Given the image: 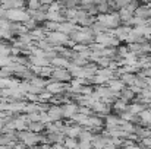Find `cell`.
<instances>
[{
  "label": "cell",
  "instance_id": "obj_15",
  "mask_svg": "<svg viewBox=\"0 0 151 149\" xmlns=\"http://www.w3.org/2000/svg\"><path fill=\"white\" fill-rule=\"evenodd\" d=\"M110 60H111L110 57H107V56H101L100 58H97V61H96V63H97V66H99V67H107V66H109V63H110Z\"/></svg>",
  "mask_w": 151,
  "mask_h": 149
},
{
  "label": "cell",
  "instance_id": "obj_4",
  "mask_svg": "<svg viewBox=\"0 0 151 149\" xmlns=\"http://www.w3.org/2000/svg\"><path fill=\"white\" fill-rule=\"evenodd\" d=\"M1 6L6 10H9V9H25L24 7L25 6V1L24 0H4L1 3Z\"/></svg>",
  "mask_w": 151,
  "mask_h": 149
},
{
  "label": "cell",
  "instance_id": "obj_10",
  "mask_svg": "<svg viewBox=\"0 0 151 149\" xmlns=\"http://www.w3.org/2000/svg\"><path fill=\"white\" fill-rule=\"evenodd\" d=\"M78 138H79V140H90V142H93L94 133H93L91 130H88V129H82V130L79 132Z\"/></svg>",
  "mask_w": 151,
  "mask_h": 149
},
{
  "label": "cell",
  "instance_id": "obj_11",
  "mask_svg": "<svg viewBox=\"0 0 151 149\" xmlns=\"http://www.w3.org/2000/svg\"><path fill=\"white\" fill-rule=\"evenodd\" d=\"M57 26H59V22H56V21H49V19H46L44 22H43V28L46 29V31H57Z\"/></svg>",
  "mask_w": 151,
  "mask_h": 149
},
{
  "label": "cell",
  "instance_id": "obj_13",
  "mask_svg": "<svg viewBox=\"0 0 151 149\" xmlns=\"http://www.w3.org/2000/svg\"><path fill=\"white\" fill-rule=\"evenodd\" d=\"M96 6H97V10H99V13H110V6H109L107 0H103L101 3L96 4Z\"/></svg>",
  "mask_w": 151,
  "mask_h": 149
},
{
  "label": "cell",
  "instance_id": "obj_12",
  "mask_svg": "<svg viewBox=\"0 0 151 149\" xmlns=\"http://www.w3.org/2000/svg\"><path fill=\"white\" fill-rule=\"evenodd\" d=\"M63 146H66V148H78V138H69V136H65Z\"/></svg>",
  "mask_w": 151,
  "mask_h": 149
},
{
  "label": "cell",
  "instance_id": "obj_17",
  "mask_svg": "<svg viewBox=\"0 0 151 149\" xmlns=\"http://www.w3.org/2000/svg\"><path fill=\"white\" fill-rule=\"evenodd\" d=\"M88 3H94V0H79V4H88Z\"/></svg>",
  "mask_w": 151,
  "mask_h": 149
},
{
  "label": "cell",
  "instance_id": "obj_2",
  "mask_svg": "<svg viewBox=\"0 0 151 149\" xmlns=\"http://www.w3.org/2000/svg\"><path fill=\"white\" fill-rule=\"evenodd\" d=\"M29 15L27 13V10L24 9H9L6 10V19L9 21H18V22H24Z\"/></svg>",
  "mask_w": 151,
  "mask_h": 149
},
{
  "label": "cell",
  "instance_id": "obj_16",
  "mask_svg": "<svg viewBox=\"0 0 151 149\" xmlns=\"http://www.w3.org/2000/svg\"><path fill=\"white\" fill-rule=\"evenodd\" d=\"M28 9H32V10H37L40 7V0H28Z\"/></svg>",
  "mask_w": 151,
  "mask_h": 149
},
{
  "label": "cell",
  "instance_id": "obj_6",
  "mask_svg": "<svg viewBox=\"0 0 151 149\" xmlns=\"http://www.w3.org/2000/svg\"><path fill=\"white\" fill-rule=\"evenodd\" d=\"M27 129L31 130V132H35V133H43L44 129H46V126H44V123H41V121H28Z\"/></svg>",
  "mask_w": 151,
  "mask_h": 149
},
{
  "label": "cell",
  "instance_id": "obj_8",
  "mask_svg": "<svg viewBox=\"0 0 151 149\" xmlns=\"http://www.w3.org/2000/svg\"><path fill=\"white\" fill-rule=\"evenodd\" d=\"M148 10H150L148 6H147L145 3H142V4H138V6H137L134 15H135V16H139V18H148Z\"/></svg>",
  "mask_w": 151,
  "mask_h": 149
},
{
  "label": "cell",
  "instance_id": "obj_3",
  "mask_svg": "<svg viewBox=\"0 0 151 149\" xmlns=\"http://www.w3.org/2000/svg\"><path fill=\"white\" fill-rule=\"evenodd\" d=\"M47 114L51 118V121L60 120V118H63V108H62L60 104H51L47 110Z\"/></svg>",
  "mask_w": 151,
  "mask_h": 149
},
{
  "label": "cell",
  "instance_id": "obj_9",
  "mask_svg": "<svg viewBox=\"0 0 151 149\" xmlns=\"http://www.w3.org/2000/svg\"><path fill=\"white\" fill-rule=\"evenodd\" d=\"M135 95H137V94H135V92H134L129 86H125V88L120 91V98L126 99V101H129V102H131V101H134Z\"/></svg>",
  "mask_w": 151,
  "mask_h": 149
},
{
  "label": "cell",
  "instance_id": "obj_5",
  "mask_svg": "<svg viewBox=\"0 0 151 149\" xmlns=\"http://www.w3.org/2000/svg\"><path fill=\"white\" fill-rule=\"evenodd\" d=\"M69 58H66V57H63V56H56V57H53L50 60V64L53 67H68V64H69Z\"/></svg>",
  "mask_w": 151,
  "mask_h": 149
},
{
  "label": "cell",
  "instance_id": "obj_1",
  "mask_svg": "<svg viewBox=\"0 0 151 149\" xmlns=\"http://www.w3.org/2000/svg\"><path fill=\"white\" fill-rule=\"evenodd\" d=\"M72 79L70 72L66 67H53L50 81H59V82H69Z\"/></svg>",
  "mask_w": 151,
  "mask_h": 149
},
{
  "label": "cell",
  "instance_id": "obj_14",
  "mask_svg": "<svg viewBox=\"0 0 151 149\" xmlns=\"http://www.w3.org/2000/svg\"><path fill=\"white\" fill-rule=\"evenodd\" d=\"M22 24H24V25H25V26H27V28L31 31V29H34V28L37 26V24H38V22H37V21H35L32 16H28V18H27V19H25Z\"/></svg>",
  "mask_w": 151,
  "mask_h": 149
},
{
  "label": "cell",
  "instance_id": "obj_7",
  "mask_svg": "<svg viewBox=\"0 0 151 149\" xmlns=\"http://www.w3.org/2000/svg\"><path fill=\"white\" fill-rule=\"evenodd\" d=\"M137 75L135 73H122L120 75V81L125 83V86H132L135 83Z\"/></svg>",
  "mask_w": 151,
  "mask_h": 149
}]
</instances>
